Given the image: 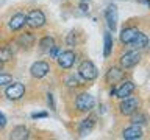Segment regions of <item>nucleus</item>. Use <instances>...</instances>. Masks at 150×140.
Returning a JSON list of instances; mask_svg holds the SVG:
<instances>
[{
	"label": "nucleus",
	"mask_w": 150,
	"mask_h": 140,
	"mask_svg": "<svg viewBox=\"0 0 150 140\" xmlns=\"http://www.w3.org/2000/svg\"><path fill=\"white\" fill-rule=\"evenodd\" d=\"M105 19H106V23H108V28L111 31H116V27H117V8L114 5H110L106 9H105Z\"/></svg>",
	"instance_id": "obj_9"
},
{
	"label": "nucleus",
	"mask_w": 150,
	"mask_h": 140,
	"mask_svg": "<svg viewBox=\"0 0 150 140\" xmlns=\"http://www.w3.org/2000/svg\"><path fill=\"white\" fill-rule=\"evenodd\" d=\"M0 67H2V61H0Z\"/></svg>",
	"instance_id": "obj_31"
},
{
	"label": "nucleus",
	"mask_w": 150,
	"mask_h": 140,
	"mask_svg": "<svg viewBox=\"0 0 150 140\" xmlns=\"http://www.w3.org/2000/svg\"><path fill=\"white\" fill-rule=\"evenodd\" d=\"M5 125H6V118H5V115L0 112V129L5 128Z\"/></svg>",
	"instance_id": "obj_27"
},
{
	"label": "nucleus",
	"mask_w": 150,
	"mask_h": 140,
	"mask_svg": "<svg viewBox=\"0 0 150 140\" xmlns=\"http://www.w3.org/2000/svg\"><path fill=\"white\" fill-rule=\"evenodd\" d=\"M30 72H31V76L33 78L41 79V78H44L45 75L50 72V65L47 64L45 61H38V62H35V64L31 65Z\"/></svg>",
	"instance_id": "obj_6"
},
{
	"label": "nucleus",
	"mask_w": 150,
	"mask_h": 140,
	"mask_svg": "<svg viewBox=\"0 0 150 140\" xmlns=\"http://www.w3.org/2000/svg\"><path fill=\"white\" fill-rule=\"evenodd\" d=\"M61 51H63V50H61L59 47L53 45V48H52V50L49 51V55H50V58H52V59H56V58L59 56V53H61Z\"/></svg>",
	"instance_id": "obj_24"
},
{
	"label": "nucleus",
	"mask_w": 150,
	"mask_h": 140,
	"mask_svg": "<svg viewBox=\"0 0 150 140\" xmlns=\"http://www.w3.org/2000/svg\"><path fill=\"white\" fill-rule=\"evenodd\" d=\"M103 42H105V48H103V55L105 58L111 55V50H112V37L110 33H105V37H103Z\"/></svg>",
	"instance_id": "obj_20"
},
{
	"label": "nucleus",
	"mask_w": 150,
	"mask_h": 140,
	"mask_svg": "<svg viewBox=\"0 0 150 140\" xmlns=\"http://www.w3.org/2000/svg\"><path fill=\"white\" fill-rule=\"evenodd\" d=\"M56 62H58V65L61 69H70L74 65V62H75V53L70 51V50L61 51L59 56L56 58Z\"/></svg>",
	"instance_id": "obj_8"
},
{
	"label": "nucleus",
	"mask_w": 150,
	"mask_h": 140,
	"mask_svg": "<svg viewBox=\"0 0 150 140\" xmlns=\"http://www.w3.org/2000/svg\"><path fill=\"white\" fill-rule=\"evenodd\" d=\"M5 93H6V97L9 100H19V98H22L23 93H25V87H23V84H21V83H13V84L9 83V86L6 87Z\"/></svg>",
	"instance_id": "obj_7"
},
{
	"label": "nucleus",
	"mask_w": 150,
	"mask_h": 140,
	"mask_svg": "<svg viewBox=\"0 0 150 140\" xmlns=\"http://www.w3.org/2000/svg\"><path fill=\"white\" fill-rule=\"evenodd\" d=\"M25 23H27V16L22 14V13H17V14H14V16L9 19L8 25H9V30L17 31V30H21Z\"/></svg>",
	"instance_id": "obj_12"
},
{
	"label": "nucleus",
	"mask_w": 150,
	"mask_h": 140,
	"mask_svg": "<svg viewBox=\"0 0 150 140\" xmlns=\"http://www.w3.org/2000/svg\"><path fill=\"white\" fill-rule=\"evenodd\" d=\"M94 126H96V118H94V117H88V118H84L81 123H80V126H78V134H80V137L88 135V134L94 129Z\"/></svg>",
	"instance_id": "obj_14"
},
{
	"label": "nucleus",
	"mask_w": 150,
	"mask_h": 140,
	"mask_svg": "<svg viewBox=\"0 0 150 140\" xmlns=\"http://www.w3.org/2000/svg\"><path fill=\"white\" fill-rule=\"evenodd\" d=\"M47 103H49L50 109L55 111V101H53V95H52V93H49V95H47Z\"/></svg>",
	"instance_id": "obj_25"
},
{
	"label": "nucleus",
	"mask_w": 150,
	"mask_h": 140,
	"mask_svg": "<svg viewBox=\"0 0 150 140\" xmlns=\"http://www.w3.org/2000/svg\"><path fill=\"white\" fill-rule=\"evenodd\" d=\"M139 3H142V5H145L147 8H150V0H138Z\"/></svg>",
	"instance_id": "obj_29"
},
{
	"label": "nucleus",
	"mask_w": 150,
	"mask_h": 140,
	"mask_svg": "<svg viewBox=\"0 0 150 140\" xmlns=\"http://www.w3.org/2000/svg\"><path fill=\"white\" fill-rule=\"evenodd\" d=\"M94 104H96V100L89 93H80L77 100H75V107L80 112H89L94 107Z\"/></svg>",
	"instance_id": "obj_3"
},
{
	"label": "nucleus",
	"mask_w": 150,
	"mask_h": 140,
	"mask_svg": "<svg viewBox=\"0 0 150 140\" xmlns=\"http://www.w3.org/2000/svg\"><path fill=\"white\" fill-rule=\"evenodd\" d=\"M31 117H33V118H45V117H47V112H39V114H33Z\"/></svg>",
	"instance_id": "obj_28"
},
{
	"label": "nucleus",
	"mask_w": 150,
	"mask_h": 140,
	"mask_svg": "<svg viewBox=\"0 0 150 140\" xmlns=\"http://www.w3.org/2000/svg\"><path fill=\"white\" fill-rule=\"evenodd\" d=\"M133 92H134V84L131 81H124L119 87L116 89L117 98H127V97H130Z\"/></svg>",
	"instance_id": "obj_13"
},
{
	"label": "nucleus",
	"mask_w": 150,
	"mask_h": 140,
	"mask_svg": "<svg viewBox=\"0 0 150 140\" xmlns=\"http://www.w3.org/2000/svg\"><path fill=\"white\" fill-rule=\"evenodd\" d=\"M53 45H55V41H53V37L52 36H45V37H42L41 42H39V47H41V51H44V53H49V51L53 48Z\"/></svg>",
	"instance_id": "obj_19"
},
{
	"label": "nucleus",
	"mask_w": 150,
	"mask_h": 140,
	"mask_svg": "<svg viewBox=\"0 0 150 140\" xmlns=\"http://www.w3.org/2000/svg\"><path fill=\"white\" fill-rule=\"evenodd\" d=\"M27 137H28V129L25 126H16L9 132V139H14V140H25Z\"/></svg>",
	"instance_id": "obj_16"
},
{
	"label": "nucleus",
	"mask_w": 150,
	"mask_h": 140,
	"mask_svg": "<svg viewBox=\"0 0 150 140\" xmlns=\"http://www.w3.org/2000/svg\"><path fill=\"white\" fill-rule=\"evenodd\" d=\"M67 86H78V79L72 76V78H69V81H67Z\"/></svg>",
	"instance_id": "obj_26"
},
{
	"label": "nucleus",
	"mask_w": 150,
	"mask_h": 140,
	"mask_svg": "<svg viewBox=\"0 0 150 140\" xmlns=\"http://www.w3.org/2000/svg\"><path fill=\"white\" fill-rule=\"evenodd\" d=\"M122 137L125 140H138V139L142 137V129L139 128V125H131V126L124 129Z\"/></svg>",
	"instance_id": "obj_11"
},
{
	"label": "nucleus",
	"mask_w": 150,
	"mask_h": 140,
	"mask_svg": "<svg viewBox=\"0 0 150 140\" xmlns=\"http://www.w3.org/2000/svg\"><path fill=\"white\" fill-rule=\"evenodd\" d=\"M11 81H13L11 75H8V73H2V72H0V87L5 86V84H9Z\"/></svg>",
	"instance_id": "obj_23"
},
{
	"label": "nucleus",
	"mask_w": 150,
	"mask_h": 140,
	"mask_svg": "<svg viewBox=\"0 0 150 140\" xmlns=\"http://www.w3.org/2000/svg\"><path fill=\"white\" fill-rule=\"evenodd\" d=\"M139 109V100L136 97H127L122 98L120 104H119V111L122 115H131L133 112Z\"/></svg>",
	"instance_id": "obj_1"
},
{
	"label": "nucleus",
	"mask_w": 150,
	"mask_h": 140,
	"mask_svg": "<svg viewBox=\"0 0 150 140\" xmlns=\"http://www.w3.org/2000/svg\"><path fill=\"white\" fill-rule=\"evenodd\" d=\"M124 76H125V73H124V70H122V67H120V69H119V67H111V69L106 72L105 79H106L108 84H116V83L122 81V79H124Z\"/></svg>",
	"instance_id": "obj_10"
},
{
	"label": "nucleus",
	"mask_w": 150,
	"mask_h": 140,
	"mask_svg": "<svg viewBox=\"0 0 150 140\" xmlns=\"http://www.w3.org/2000/svg\"><path fill=\"white\" fill-rule=\"evenodd\" d=\"M139 59H141V55L138 53V51H127L125 55L120 56L119 62H120L122 69H131L139 62Z\"/></svg>",
	"instance_id": "obj_5"
},
{
	"label": "nucleus",
	"mask_w": 150,
	"mask_h": 140,
	"mask_svg": "<svg viewBox=\"0 0 150 140\" xmlns=\"http://www.w3.org/2000/svg\"><path fill=\"white\" fill-rule=\"evenodd\" d=\"M27 23L31 28H41L44 27L45 23V16L41 9H31L30 13L27 14Z\"/></svg>",
	"instance_id": "obj_4"
},
{
	"label": "nucleus",
	"mask_w": 150,
	"mask_h": 140,
	"mask_svg": "<svg viewBox=\"0 0 150 140\" xmlns=\"http://www.w3.org/2000/svg\"><path fill=\"white\" fill-rule=\"evenodd\" d=\"M78 73H80V76H81L84 81H92V79H96L97 75H98L97 67L91 62V61H83V62L80 64Z\"/></svg>",
	"instance_id": "obj_2"
},
{
	"label": "nucleus",
	"mask_w": 150,
	"mask_h": 140,
	"mask_svg": "<svg viewBox=\"0 0 150 140\" xmlns=\"http://www.w3.org/2000/svg\"><path fill=\"white\" fill-rule=\"evenodd\" d=\"M133 117H131V123L133 125H145L147 123V117H145L144 114H141L139 111H136V112H133V114H131Z\"/></svg>",
	"instance_id": "obj_21"
},
{
	"label": "nucleus",
	"mask_w": 150,
	"mask_h": 140,
	"mask_svg": "<svg viewBox=\"0 0 150 140\" xmlns=\"http://www.w3.org/2000/svg\"><path fill=\"white\" fill-rule=\"evenodd\" d=\"M80 9H81L83 13H86V11H88V5H86V3H83L81 6H80Z\"/></svg>",
	"instance_id": "obj_30"
},
{
	"label": "nucleus",
	"mask_w": 150,
	"mask_h": 140,
	"mask_svg": "<svg viewBox=\"0 0 150 140\" xmlns=\"http://www.w3.org/2000/svg\"><path fill=\"white\" fill-rule=\"evenodd\" d=\"M136 34H138V30L133 27H130V28H124L120 33V42L122 44H131L133 42V39L136 37Z\"/></svg>",
	"instance_id": "obj_15"
},
{
	"label": "nucleus",
	"mask_w": 150,
	"mask_h": 140,
	"mask_svg": "<svg viewBox=\"0 0 150 140\" xmlns=\"http://www.w3.org/2000/svg\"><path fill=\"white\" fill-rule=\"evenodd\" d=\"M33 44H35V36L31 33H23V34H21V37H19V45L21 47L30 48V47H33Z\"/></svg>",
	"instance_id": "obj_18"
},
{
	"label": "nucleus",
	"mask_w": 150,
	"mask_h": 140,
	"mask_svg": "<svg viewBox=\"0 0 150 140\" xmlns=\"http://www.w3.org/2000/svg\"><path fill=\"white\" fill-rule=\"evenodd\" d=\"M81 2H88V0H81Z\"/></svg>",
	"instance_id": "obj_32"
},
{
	"label": "nucleus",
	"mask_w": 150,
	"mask_h": 140,
	"mask_svg": "<svg viewBox=\"0 0 150 140\" xmlns=\"http://www.w3.org/2000/svg\"><path fill=\"white\" fill-rule=\"evenodd\" d=\"M11 58H13L11 47L6 45V47H3V48H0V61H2V62H6V61H9Z\"/></svg>",
	"instance_id": "obj_22"
},
{
	"label": "nucleus",
	"mask_w": 150,
	"mask_h": 140,
	"mask_svg": "<svg viewBox=\"0 0 150 140\" xmlns=\"http://www.w3.org/2000/svg\"><path fill=\"white\" fill-rule=\"evenodd\" d=\"M149 44V37L144 34V33H139L138 31V34H136V37L133 39V42H131V45L134 47V48H138V50H142L145 48Z\"/></svg>",
	"instance_id": "obj_17"
}]
</instances>
